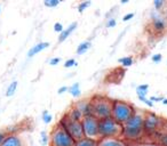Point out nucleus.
<instances>
[{
	"instance_id": "obj_33",
	"label": "nucleus",
	"mask_w": 167,
	"mask_h": 146,
	"mask_svg": "<svg viewBox=\"0 0 167 146\" xmlns=\"http://www.w3.org/2000/svg\"><path fill=\"white\" fill-rule=\"evenodd\" d=\"M61 57H53V58H50L49 60V65L50 66H56L58 64L61 63Z\"/></svg>"
},
{
	"instance_id": "obj_32",
	"label": "nucleus",
	"mask_w": 167,
	"mask_h": 146,
	"mask_svg": "<svg viewBox=\"0 0 167 146\" xmlns=\"http://www.w3.org/2000/svg\"><path fill=\"white\" fill-rule=\"evenodd\" d=\"M151 61L156 64L160 63L161 61H163V55H161V54H154V55H152V57H151Z\"/></svg>"
},
{
	"instance_id": "obj_28",
	"label": "nucleus",
	"mask_w": 167,
	"mask_h": 146,
	"mask_svg": "<svg viewBox=\"0 0 167 146\" xmlns=\"http://www.w3.org/2000/svg\"><path fill=\"white\" fill-rule=\"evenodd\" d=\"M137 98H139V100H141V102H142L143 104H145V105H147L148 107H154V103H152V102H150L148 97L137 96Z\"/></svg>"
},
{
	"instance_id": "obj_13",
	"label": "nucleus",
	"mask_w": 167,
	"mask_h": 146,
	"mask_svg": "<svg viewBox=\"0 0 167 146\" xmlns=\"http://www.w3.org/2000/svg\"><path fill=\"white\" fill-rule=\"evenodd\" d=\"M73 105L83 113L84 116L92 115V106H90L89 98H88V100H79V102H76Z\"/></svg>"
},
{
	"instance_id": "obj_23",
	"label": "nucleus",
	"mask_w": 167,
	"mask_h": 146,
	"mask_svg": "<svg viewBox=\"0 0 167 146\" xmlns=\"http://www.w3.org/2000/svg\"><path fill=\"white\" fill-rule=\"evenodd\" d=\"M40 144L43 146H47L49 144V135L46 130L40 131Z\"/></svg>"
},
{
	"instance_id": "obj_38",
	"label": "nucleus",
	"mask_w": 167,
	"mask_h": 146,
	"mask_svg": "<svg viewBox=\"0 0 167 146\" xmlns=\"http://www.w3.org/2000/svg\"><path fill=\"white\" fill-rule=\"evenodd\" d=\"M135 146H161V145L159 143H141Z\"/></svg>"
},
{
	"instance_id": "obj_36",
	"label": "nucleus",
	"mask_w": 167,
	"mask_h": 146,
	"mask_svg": "<svg viewBox=\"0 0 167 146\" xmlns=\"http://www.w3.org/2000/svg\"><path fill=\"white\" fill-rule=\"evenodd\" d=\"M159 144H160L161 146H167V134H165V135H163V136L160 137Z\"/></svg>"
},
{
	"instance_id": "obj_24",
	"label": "nucleus",
	"mask_w": 167,
	"mask_h": 146,
	"mask_svg": "<svg viewBox=\"0 0 167 146\" xmlns=\"http://www.w3.org/2000/svg\"><path fill=\"white\" fill-rule=\"evenodd\" d=\"M41 119H43V123L45 124H49L50 122H52V120H53V115L50 114L47 110H45L43 112V115H41Z\"/></svg>"
},
{
	"instance_id": "obj_9",
	"label": "nucleus",
	"mask_w": 167,
	"mask_h": 146,
	"mask_svg": "<svg viewBox=\"0 0 167 146\" xmlns=\"http://www.w3.org/2000/svg\"><path fill=\"white\" fill-rule=\"evenodd\" d=\"M151 25L152 30L157 33H161L167 29V16L163 12H156L152 10L150 14Z\"/></svg>"
},
{
	"instance_id": "obj_6",
	"label": "nucleus",
	"mask_w": 167,
	"mask_h": 146,
	"mask_svg": "<svg viewBox=\"0 0 167 146\" xmlns=\"http://www.w3.org/2000/svg\"><path fill=\"white\" fill-rule=\"evenodd\" d=\"M49 145L50 146H74L76 140L60 127L58 124L54 127L49 135Z\"/></svg>"
},
{
	"instance_id": "obj_1",
	"label": "nucleus",
	"mask_w": 167,
	"mask_h": 146,
	"mask_svg": "<svg viewBox=\"0 0 167 146\" xmlns=\"http://www.w3.org/2000/svg\"><path fill=\"white\" fill-rule=\"evenodd\" d=\"M144 111L136 110L126 122L123 124L121 138L127 143H136L142 139L144 136Z\"/></svg>"
},
{
	"instance_id": "obj_29",
	"label": "nucleus",
	"mask_w": 167,
	"mask_h": 146,
	"mask_svg": "<svg viewBox=\"0 0 167 146\" xmlns=\"http://www.w3.org/2000/svg\"><path fill=\"white\" fill-rule=\"evenodd\" d=\"M117 25V20L114 18V17H110V18H108L107 21V27L108 29H112Z\"/></svg>"
},
{
	"instance_id": "obj_22",
	"label": "nucleus",
	"mask_w": 167,
	"mask_h": 146,
	"mask_svg": "<svg viewBox=\"0 0 167 146\" xmlns=\"http://www.w3.org/2000/svg\"><path fill=\"white\" fill-rule=\"evenodd\" d=\"M152 5H154V10H156V12H163L164 7L167 5V2L165 0H154Z\"/></svg>"
},
{
	"instance_id": "obj_35",
	"label": "nucleus",
	"mask_w": 167,
	"mask_h": 146,
	"mask_svg": "<svg viewBox=\"0 0 167 146\" xmlns=\"http://www.w3.org/2000/svg\"><path fill=\"white\" fill-rule=\"evenodd\" d=\"M134 16H135V14H134V13H127V14H125L124 16H123V21H124V22H128V21L132 20Z\"/></svg>"
},
{
	"instance_id": "obj_2",
	"label": "nucleus",
	"mask_w": 167,
	"mask_h": 146,
	"mask_svg": "<svg viewBox=\"0 0 167 146\" xmlns=\"http://www.w3.org/2000/svg\"><path fill=\"white\" fill-rule=\"evenodd\" d=\"M89 100L90 106H92V115L99 120L111 116V110H112L111 98L104 95H94Z\"/></svg>"
},
{
	"instance_id": "obj_8",
	"label": "nucleus",
	"mask_w": 167,
	"mask_h": 146,
	"mask_svg": "<svg viewBox=\"0 0 167 146\" xmlns=\"http://www.w3.org/2000/svg\"><path fill=\"white\" fill-rule=\"evenodd\" d=\"M81 126L85 138L93 140H99V119L93 115L84 116L81 120Z\"/></svg>"
},
{
	"instance_id": "obj_37",
	"label": "nucleus",
	"mask_w": 167,
	"mask_h": 146,
	"mask_svg": "<svg viewBox=\"0 0 167 146\" xmlns=\"http://www.w3.org/2000/svg\"><path fill=\"white\" fill-rule=\"evenodd\" d=\"M68 90H69V87H68V86H62V87H60V88L57 89V94H58V95H62V94L67 93Z\"/></svg>"
},
{
	"instance_id": "obj_19",
	"label": "nucleus",
	"mask_w": 167,
	"mask_h": 146,
	"mask_svg": "<svg viewBox=\"0 0 167 146\" xmlns=\"http://www.w3.org/2000/svg\"><path fill=\"white\" fill-rule=\"evenodd\" d=\"M148 94H149V85H139L136 87V95L137 96H143V97H147Z\"/></svg>"
},
{
	"instance_id": "obj_12",
	"label": "nucleus",
	"mask_w": 167,
	"mask_h": 146,
	"mask_svg": "<svg viewBox=\"0 0 167 146\" xmlns=\"http://www.w3.org/2000/svg\"><path fill=\"white\" fill-rule=\"evenodd\" d=\"M49 46H50L49 42H47V41H41V42L36 43V45L31 47L30 49H29V51H28V54H27L28 58H32V57H34L37 54L41 53V51H43L45 49H47Z\"/></svg>"
},
{
	"instance_id": "obj_16",
	"label": "nucleus",
	"mask_w": 167,
	"mask_h": 146,
	"mask_svg": "<svg viewBox=\"0 0 167 146\" xmlns=\"http://www.w3.org/2000/svg\"><path fill=\"white\" fill-rule=\"evenodd\" d=\"M68 93L70 94L73 98H79L81 95V89H80V83L79 82H74L69 87Z\"/></svg>"
},
{
	"instance_id": "obj_26",
	"label": "nucleus",
	"mask_w": 167,
	"mask_h": 146,
	"mask_svg": "<svg viewBox=\"0 0 167 146\" xmlns=\"http://www.w3.org/2000/svg\"><path fill=\"white\" fill-rule=\"evenodd\" d=\"M90 5H92V2L88 1V0H87V1H81V2H79V5H78V12L80 14H83Z\"/></svg>"
},
{
	"instance_id": "obj_20",
	"label": "nucleus",
	"mask_w": 167,
	"mask_h": 146,
	"mask_svg": "<svg viewBox=\"0 0 167 146\" xmlns=\"http://www.w3.org/2000/svg\"><path fill=\"white\" fill-rule=\"evenodd\" d=\"M118 63L121 64V66L124 67H129L132 66L134 64V58L132 56H125V57H121L118 60Z\"/></svg>"
},
{
	"instance_id": "obj_30",
	"label": "nucleus",
	"mask_w": 167,
	"mask_h": 146,
	"mask_svg": "<svg viewBox=\"0 0 167 146\" xmlns=\"http://www.w3.org/2000/svg\"><path fill=\"white\" fill-rule=\"evenodd\" d=\"M63 30H64V27L61 22H56V23L54 24V31H55V32H57V33H62Z\"/></svg>"
},
{
	"instance_id": "obj_4",
	"label": "nucleus",
	"mask_w": 167,
	"mask_h": 146,
	"mask_svg": "<svg viewBox=\"0 0 167 146\" xmlns=\"http://www.w3.org/2000/svg\"><path fill=\"white\" fill-rule=\"evenodd\" d=\"M123 124L118 123L111 116L99 120V136L100 138H121Z\"/></svg>"
},
{
	"instance_id": "obj_40",
	"label": "nucleus",
	"mask_w": 167,
	"mask_h": 146,
	"mask_svg": "<svg viewBox=\"0 0 167 146\" xmlns=\"http://www.w3.org/2000/svg\"><path fill=\"white\" fill-rule=\"evenodd\" d=\"M127 2H128V0H121L120 1L121 5H125V3H127Z\"/></svg>"
},
{
	"instance_id": "obj_41",
	"label": "nucleus",
	"mask_w": 167,
	"mask_h": 146,
	"mask_svg": "<svg viewBox=\"0 0 167 146\" xmlns=\"http://www.w3.org/2000/svg\"><path fill=\"white\" fill-rule=\"evenodd\" d=\"M0 14H1V6H0Z\"/></svg>"
},
{
	"instance_id": "obj_31",
	"label": "nucleus",
	"mask_w": 167,
	"mask_h": 146,
	"mask_svg": "<svg viewBox=\"0 0 167 146\" xmlns=\"http://www.w3.org/2000/svg\"><path fill=\"white\" fill-rule=\"evenodd\" d=\"M10 131L8 129H3V130H0V145L3 144V142L5 140V138H6L7 136H8V134H9Z\"/></svg>"
},
{
	"instance_id": "obj_7",
	"label": "nucleus",
	"mask_w": 167,
	"mask_h": 146,
	"mask_svg": "<svg viewBox=\"0 0 167 146\" xmlns=\"http://www.w3.org/2000/svg\"><path fill=\"white\" fill-rule=\"evenodd\" d=\"M164 120L154 112H144V135H154L164 128Z\"/></svg>"
},
{
	"instance_id": "obj_18",
	"label": "nucleus",
	"mask_w": 167,
	"mask_h": 146,
	"mask_svg": "<svg viewBox=\"0 0 167 146\" xmlns=\"http://www.w3.org/2000/svg\"><path fill=\"white\" fill-rule=\"evenodd\" d=\"M17 87H18V81H16V80L12 81V82L8 85V87H7V89H6V93H5L6 97L14 96L15 93L17 91Z\"/></svg>"
},
{
	"instance_id": "obj_14",
	"label": "nucleus",
	"mask_w": 167,
	"mask_h": 146,
	"mask_svg": "<svg viewBox=\"0 0 167 146\" xmlns=\"http://www.w3.org/2000/svg\"><path fill=\"white\" fill-rule=\"evenodd\" d=\"M77 27H78V22H72V23H71L70 25L67 27V29H64L62 33L58 34L57 42H58V43L64 42V41H65V40H67L68 38L71 36V34L73 33L74 31H76V29H77Z\"/></svg>"
},
{
	"instance_id": "obj_39",
	"label": "nucleus",
	"mask_w": 167,
	"mask_h": 146,
	"mask_svg": "<svg viewBox=\"0 0 167 146\" xmlns=\"http://www.w3.org/2000/svg\"><path fill=\"white\" fill-rule=\"evenodd\" d=\"M161 103L164 104V105H167V98H166V97H165L164 100H163V102H161Z\"/></svg>"
},
{
	"instance_id": "obj_5",
	"label": "nucleus",
	"mask_w": 167,
	"mask_h": 146,
	"mask_svg": "<svg viewBox=\"0 0 167 146\" xmlns=\"http://www.w3.org/2000/svg\"><path fill=\"white\" fill-rule=\"evenodd\" d=\"M57 124L60 127H62L76 142L85 138L83 131V126H81V121H76V120L70 119L68 116L67 113L61 118L60 121L57 122Z\"/></svg>"
},
{
	"instance_id": "obj_3",
	"label": "nucleus",
	"mask_w": 167,
	"mask_h": 146,
	"mask_svg": "<svg viewBox=\"0 0 167 146\" xmlns=\"http://www.w3.org/2000/svg\"><path fill=\"white\" fill-rule=\"evenodd\" d=\"M135 111H136V109L126 100H112L111 118L120 124H124L127 120L130 119V116L133 115Z\"/></svg>"
},
{
	"instance_id": "obj_11",
	"label": "nucleus",
	"mask_w": 167,
	"mask_h": 146,
	"mask_svg": "<svg viewBox=\"0 0 167 146\" xmlns=\"http://www.w3.org/2000/svg\"><path fill=\"white\" fill-rule=\"evenodd\" d=\"M0 146H23V142L18 134L9 133Z\"/></svg>"
},
{
	"instance_id": "obj_21",
	"label": "nucleus",
	"mask_w": 167,
	"mask_h": 146,
	"mask_svg": "<svg viewBox=\"0 0 167 146\" xmlns=\"http://www.w3.org/2000/svg\"><path fill=\"white\" fill-rule=\"evenodd\" d=\"M74 146H97V140L88 139V138H83V139L76 142Z\"/></svg>"
},
{
	"instance_id": "obj_34",
	"label": "nucleus",
	"mask_w": 167,
	"mask_h": 146,
	"mask_svg": "<svg viewBox=\"0 0 167 146\" xmlns=\"http://www.w3.org/2000/svg\"><path fill=\"white\" fill-rule=\"evenodd\" d=\"M164 98H165L164 96H150L149 100H150V102H152V103H161Z\"/></svg>"
},
{
	"instance_id": "obj_15",
	"label": "nucleus",
	"mask_w": 167,
	"mask_h": 146,
	"mask_svg": "<svg viewBox=\"0 0 167 146\" xmlns=\"http://www.w3.org/2000/svg\"><path fill=\"white\" fill-rule=\"evenodd\" d=\"M67 114H68V116H69L70 119L76 120V121H81V120H83V118H84L83 113H81L80 111L77 109V107L74 106V105H72V106L70 107V110H69V111L67 112Z\"/></svg>"
},
{
	"instance_id": "obj_10",
	"label": "nucleus",
	"mask_w": 167,
	"mask_h": 146,
	"mask_svg": "<svg viewBox=\"0 0 167 146\" xmlns=\"http://www.w3.org/2000/svg\"><path fill=\"white\" fill-rule=\"evenodd\" d=\"M97 146H130V144L123 138H100Z\"/></svg>"
},
{
	"instance_id": "obj_25",
	"label": "nucleus",
	"mask_w": 167,
	"mask_h": 146,
	"mask_svg": "<svg viewBox=\"0 0 167 146\" xmlns=\"http://www.w3.org/2000/svg\"><path fill=\"white\" fill-rule=\"evenodd\" d=\"M60 3H61L60 0H45V1H43V5H45V7H47V8H55V7H57Z\"/></svg>"
},
{
	"instance_id": "obj_17",
	"label": "nucleus",
	"mask_w": 167,
	"mask_h": 146,
	"mask_svg": "<svg viewBox=\"0 0 167 146\" xmlns=\"http://www.w3.org/2000/svg\"><path fill=\"white\" fill-rule=\"evenodd\" d=\"M92 47V42H90V40H85L83 42L79 43V46L77 47V50H76V53L77 55H83V54L87 53L89 48Z\"/></svg>"
},
{
	"instance_id": "obj_27",
	"label": "nucleus",
	"mask_w": 167,
	"mask_h": 146,
	"mask_svg": "<svg viewBox=\"0 0 167 146\" xmlns=\"http://www.w3.org/2000/svg\"><path fill=\"white\" fill-rule=\"evenodd\" d=\"M77 65H78V63L76 62L74 58H69V60L65 61V63L63 64V66L65 67V69H70V67L77 66Z\"/></svg>"
}]
</instances>
